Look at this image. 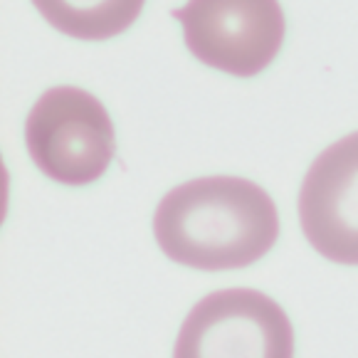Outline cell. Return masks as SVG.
Here are the masks:
<instances>
[{
  "instance_id": "obj_1",
  "label": "cell",
  "mask_w": 358,
  "mask_h": 358,
  "mask_svg": "<svg viewBox=\"0 0 358 358\" xmlns=\"http://www.w3.org/2000/svg\"><path fill=\"white\" fill-rule=\"evenodd\" d=\"M153 235L169 259L193 269H243L280 237L277 206L257 183L235 176L195 178L164 195Z\"/></svg>"
},
{
  "instance_id": "obj_5",
  "label": "cell",
  "mask_w": 358,
  "mask_h": 358,
  "mask_svg": "<svg viewBox=\"0 0 358 358\" xmlns=\"http://www.w3.org/2000/svg\"><path fill=\"white\" fill-rule=\"evenodd\" d=\"M309 245L338 264H358V131L324 148L299 190Z\"/></svg>"
},
{
  "instance_id": "obj_3",
  "label": "cell",
  "mask_w": 358,
  "mask_h": 358,
  "mask_svg": "<svg viewBox=\"0 0 358 358\" xmlns=\"http://www.w3.org/2000/svg\"><path fill=\"white\" fill-rule=\"evenodd\" d=\"M173 358H294V329L262 292H213L185 316Z\"/></svg>"
},
{
  "instance_id": "obj_2",
  "label": "cell",
  "mask_w": 358,
  "mask_h": 358,
  "mask_svg": "<svg viewBox=\"0 0 358 358\" xmlns=\"http://www.w3.org/2000/svg\"><path fill=\"white\" fill-rule=\"evenodd\" d=\"M25 146L48 178L87 185L99 180L114 158V124L94 94L79 87H52L27 114Z\"/></svg>"
},
{
  "instance_id": "obj_4",
  "label": "cell",
  "mask_w": 358,
  "mask_h": 358,
  "mask_svg": "<svg viewBox=\"0 0 358 358\" xmlns=\"http://www.w3.org/2000/svg\"><path fill=\"white\" fill-rule=\"evenodd\" d=\"M173 17L193 57L232 77H255L285 43V13L277 0H188Z\"/></svg>"
},
{
  "instance_id": "obj_6",
  "label": "cell",
  "mask_w": 358,
  "mask_h": 358,
  "mask_svg": "<svg viewBox=\"0 0 358 358\" xmlns=\"http://www.w3.org/2000/svg\"><path fill=\"white\" fill-rule=\"evenodd\" d=\"M143 3L146 0H32L45 22L85 43L122 35L141 15Z\"/></svg>"
}]
</instances>
